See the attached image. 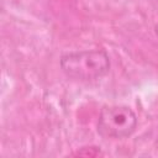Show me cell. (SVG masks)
<instances>
[{
	"mask_svg": "<svg viewBox=\"0 0 158 158\" xmlns=\"http://www.w3.org/2000/svg\"><path fill=\"white\" fill-rule=\"evenodd\" d=\"M59 65L73 79L91 81L105 77L110 70V58L104 49H85L62 54Z\"/></svg>",
	"mask_w": 158,
	"mask_h": 158,
	"instance_id": "6da1fadb",
	"label": "cell"
},
{
	"mask_svg": "<svg viewBox=\"0 0 158 158\" xmlns=\"http://www.w3.org/2000/svg\"><path fill=\"white\" fill-rule=\"evenodd\" d=\"M137 115L126 105H106L100 110L98 133L104 138L123 139L137 128Z\"/></svg>",
	"mask_w": 158,
	"mask_h": 158,
	"instance_id": "7a4b0ae2",
	"label": "cell"
},
{
	"mask_svg": "<svg viewBox=\"0 0 158 158\" xmlns=\"http://www.w3.org/2000/svg\"><path fill=\"white\" fill-rule=\"evenodd\" d=\"M77 156H85V157H96V156H99L100 154V149L98 148V147H89V151H86V152H84V151H78L77 153H75Z\"/></svg>",
	"mask_w": 158,
	"mask_h": 158,
	"instance_id": "3957f363",
	"label": "cell"
},
{
	"mask_svg": "<svg viewBox=\"0 0 158 158\" xmlns=\"http://www.w3.org/2000/svg\"><path fill=\"white\" fill-rule=\"evenodd\" d=\"M156 33H157V36H158V25L156 26Z\"/></svg>",
	"mask_w": 158,
	"mask_h": 158,
	"instance_id": "277c9868",
	"label": "cell"
}]
</instances>
